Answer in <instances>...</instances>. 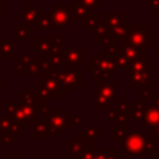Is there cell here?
Wrapping results in <instances>:
<instances>
[{
    "mask_svg": "<svg viewBox=\"0 0 159 159\" xmlns=\"http://www.w3.org/2000/svg\"><path fill=\"white\" fill-rule=\"evenodd\" d=\"M88 63V72L91 76H94L96 83L111 81L113 76H117L119 68L116 62V57L107 52H97Z\"/></svg>",
    "mask_w": 159,
    "mask_h": 159,
    "instance_id": "obj_1",
    "label": "cell"
},
{
    "mask_svg": "<svg viewBox=\"0 0 159 159\" xmlns=\"http://www.w3.org/2000/svg\"><path fill=\"white\" fill-rule=\"evenodd\" d=\"M125 155H152L157 150V143L144 132H129L122 143Z\"/></svg>",
    "mask_w": 159,
    "mask_h": 159,
    "instance_id": "obj_2",
    "label": "cell"
},
{
    "mask_svg": "<svg viewBox=\"0 0 159 159\" xmlns=\"http://www.w3.org/2000/svg\"><path fill=\"white\" fill-rule=\"evenodd\" d=\"M120 46H143L149 48L152 46V31L144 24H130Z\"/></svg>",
    "mask_w": 159,
    "mask_h": 159,
    "instance_id": "obj_3",
    "label": "cell"
},
{
    "mask_svg": "<svg viewBox=\"0 0 159 159\" xmlns=\"http://www.w3.org/2000/svg\"><path fill=\"white\" fill-rule=\"evenodd\" d=\"M117 81H108L94 84V108L97 111H107L114 98H117Z\"/></svg>",
    "mask_w": 159,
    "mask_h": 159,
    "instance_id": "obj_4",
    "label": "cell"
},
{
    "mask_svg": "<svg viewBox=\"0 0 159 159\" xmlns=\"http://www.w3.org/2000/svg\"><path fill=\"white\" fill-rule=\"evenodd\" d=\"M62 93H71L75 87H83V71L77 68H65L53 71Z\"/></svg>",
    "mask_w": 159,
    "mask_h": 159,
    "instance_id": "obj_5",
    "label": "cell"
},
{
    "mask_svg": "<svg viewBox=\"0 0 159 159\" xmlns=\"http://www.w3.org/2000/svg\"><path fill=\"white\" fill-rule=\"evenodd\" d=\"M20 107L24 114V125L31 127L32 123L39 119V109H37V102L35 98V92L31 86L26 88L25 92L21 93L20 97Z\"/></svg>",
    "mask_w": 159,
    "mask_h": 159,
    "instance_id": "obj_6",
    "label": "cell"
},
{
    "mask_svg": "<svg viewBox=\"0 0 159 159\" xmlns=\"http://www.w3.org/2000/svg\"><path fill=\"white\" fill-rule=\"evenodd\" d=\"M147 48L143 46H119L118 53L116 55V62L119 68L129 71L133 61L147 57Z\"/></svg>",
    "mask_w": 159,
    "mask_h": 159,
    "instance_id": "obj_7",
    "label": "cell"
},
{
    "mask_svg": "<svg viewBox=\"0 0 159 159\" xmlns=\"http://www.w3.org/2000/svg\"><path fill=\"white\" fill-rule=\"evenodd\" d=\"M51 31L66 29L72 20L71 10L65 1H56L51 7Z\"/></svg>",
    "mask_w": 159,
    "mask_h": 159,
    "instance_id": "obj_8",
    "label": "cell"
},
{
    "mask_svg": "<svg viewBox=\"0 0 159 159\" xmlns=\"http://www.w3.org/2000/svg\"><path fill=\"white\" fill-rule=\"evenodd\" d=\"M129 99L128 98H114L106 111L107 122H129Z\"/></svg>",
    "mask_w": 159,
    "mask_h": 159,
    "instance_id": "obj_9",
    "label": "cell"
},
{
    "mask_svg": "<svg viewBox=\"0 0 159 159\" xmlns=\"http://www.w3.org/2000/svg\"><path fill=\"white\" fill-rule=\"evenodd\" d=\"M89 145H96V140L80 135L66 138V159H77L82 150Z\"/></svg>",
    "mask_w": 159,
    "mask_h": 159,
    "instance_id": "obj_10",
    "label": "cell"
},
{
    "mask_svg": "<svg viewBox=\"0 0 159 159\" xmlns=\"http://www.w3.org/2000/svg\"><path fill=\"white\" fill-rule=\"evenodd\" d=\"M67 112L66 109H50L48 114L43 117L50 129L56 133H65L67 129Z\"/></svg>",
    "mask_w": 159,
    "mask_h": 159,
    "instance_id": "obj_11",
    "label": "cell"
},
{
    "mask_svg": "<svg viewBox=\"0 0 159 159\" xmlns=\"http://www.w3.org/2000/svg\"><path fill=\"white\" fill-rule=\"evenodd\" d=\"M66 36H48V43H50V52L48 58L52 60L57 66L63 65V55L66 50Z\"/></svg>",
    "mask_w": 159,
    "mask_h": 159,
    "instance_id": "obj_12",
    "label": "cell"
},
{
    "mask_svg": "<svg viewBox=\"0 0 159 159\" xmlns=\"http://www.w3.org/2000/svg\"><path fill=\"white\" fill-rule=\"evenodd\" d=\"M39 81H37V84L39 87H43L48 93H50V97L51 98H61V94H62V91L60 88V84H58V81L53 73V71H50V72H42L40 73L39 76Z\"/></svg>",
    "mask_w": 159,
    "mask_h": 159,
    "instance_id": "obj_13",
    "label": "cell"
},
{
    "mask_svg": "<svg viewBox=\"0 0 159 159\" xmlns=\"http://www.w3.org/2000/svg\"><path fill=\"white\" fill-rule=\"evenodd\" d=\"M84 48L80 46H71L66 47L65 55H63V65L66 68H77L80 65L83 63Z\"/></svg>",
    "mask_w": 159,
    "mask_h": 159,
    "instance_id": "obj_14",
    "label": "cell"
},
{
    "mask_svg": "<svg viewBox=\"0 0 159 159\" xmlns=\"http://www.w3.org/2000/svg\"><path fill=\"white\" fill-rule=\"evenodd\" d=\"M20 12H21V24L27 26H34L36 25L41 14L45 12V10L43 7H35L32 1H29L24 7H21Z\"/></svg>",
    "mask_w": 159,
    "mask_h": 159,
    "instance_id": "obj_15",
    "label": "cell"
},
{
    "mask_svg": "<svg viewBox=\"0 0 159 159\" xmlns=\"http://www.w3.org/2000/svg\"><path fill=\"white\" fill-rule=\"evenodd\" d=\"M4 111H5V114L10 119L20 123L24 127V114H22V111H21L20 104L16 103V99L15 98H10L7 101V103L4 107Z\"/></svg>",
    "mask_w": 159,
    "mask_h": 159,
    "instance_id": "obj_16",
    "label": "cell"
},
{
    "mask_svg": "<svg viewBox=\"0 0 159 159\" xmlns=\"http://www.w3.org/2000/svg\"><path fill=\"white\" fill-rule=\"evenodd\" d=\"M32 137L34 138H55V133L50 129L47 122L45 119H36L32 123Z\"/></svg>",
    "mask_w": 159,
    "mask_h": 159,
    "instance_id": "obj_17",
    "label": "cell"
},
{
    "mask_svg": "<svg viewBox=\"0 0 159 159\" xmlns=\"http://www.w3.org/2000/svg\"><path fill=\"white\" fill-rule=\"evenodd\" d=\"M140 127H147V125H154L159 123V108H155L150 104H147L144 113L138 122Z\"/></svg>",
    "mask_w": 159,
    "mask_h": 159,
    "instance_id": "obj_18",
    "label": "cell"
},
{
    "mask_svg": "<svg viewBox=\"0 0 159 159\" xmlns=\"http://www.w3.org/2000/svg\"><path fill=\"white\" fill-rule=\"evenodd\" d=\"M150 72L152 70H145V71H138V72H129V81H128V87H140L143 84H147L150 82Z\"/></svg>",
    "mask_w": 159,
    "mask_h": 159,
    "instance_id": "obj_19",
    "label": "cell"
},
{
    "mask_svg": "<svg viewBox=\"0 0 159 159\" xmlns=\"http://www.w3.org/2000/svg\"><path fill=\"white\" fill-rule=\"evenodd\" d=\"M15 47H16V41H11L10 36H5L2 41H0V60L2 58H16L15 55Z\"/></svg>",
    "mask_w": 159,
    "mask_h": 159,
    "instance_id": "obj_20",
    "label": "cell"
},
{
    "mask_svg": "<svg viewBox=\"0 0 159 159\" xmlns=\"http://www.w3.org/2000/svg\"><path fill=\"white\" fill-rule=\"evenodd\" d=\"M129 133V122H117V124H114L111 128V135L112 138H114L119 144L123 143V140L125 139V137Z\"/></svg>",
    "mask_w": 159,
    "mask_h": 159,
    "instance_id": "obj_21",
    "label": "cell"
},
{
    "mask_svg": "<svg viewBox=\"0 0 159 159\" xmlns=\"http://www.w3.org/2000/svg\"><path fill=\"white\" fill-rule=\"evenodd\" d=\"M70 10H71L72 19H76V20H84V17L88 14H91L92 11H94V10H91L89 7H87L81 1H73L70 5Z\"/></svg>",
    "mask_w": 159,
    "mask_h": 159,
    "instance_id": "obj_22",
    "label": "cell"
},
{
    "mask_svg": "<svg viewBox=\"0 0 159 159\" xmlns=\"http://www.w3.org/2000/svg\"><path fill=\"white\" fill-rule=\"evenodd\" d=\"M77 135L83 137V138H88V139H98L101 138V127L96 124L94 120H89L88 124L86 125L84 130H81L77 133Z\"/></svg>",
    "mask_w": 159,
    "mask_h": 159,
    "instance_id": "obj_23",
    "label": "cell"
},
{
    "mask_svg": "<svg viewBox=\"0 0 159 159\" xmlns=\"http://www.w3.org/2000/svg\"><path fill=\"white\" fill-rule=\"evenodd\" d=\"M145 107H147L145 98L134 99V108L129 112V122H139L143 113H144Z\"/></svg>",
    "mask_w": 159,
    "mask_h": 159,
    "instance_id": "obj_24",
    "label": "cell"
},
{
    "mask_svg": "<svg viewBox=\"0 0 159 159\" xmlns=\"http://www.w3.org/2000/svg\"><path fill=\"white\" fill-rule=\"evenodd\" d=\"M20 58L24 61L26 72H27L30 76H39V75H40V68H39V66H37V63H36V60H35L30 53L22 52V53H20Z\"/></svg>",
    "mask_w": 159,
    "mask_h": 159,
    "instance_id": "obj_25",
    "label": "cell"
},
{
    "mask_svg": "<svg viewBox=\"0 0 159 159\" xmlns=\"http://www.w3.org/2000/svg\"><path fill=\"white\" fill-rule=\"evenodd\" d=\"M34 30L32 26H27L24 24H19L15 26V41L16 42H26L30 36H32Z\"/></svg>",
    "mask_w": 159,
    "mask_h": 159,
    "instance_id": "obj_26",
    "label": "cell"
},
{
    "mask_svg": "<svg viewBox=\"0 0 159 159\" xmlns=\"http://www.w3.org/2000/svg\"><path fill=\"white\" fill-rule=\"evenodd\" d=\"M102 20H103V19L101 17L99 14L92 11V12L88 14V15L84 17V20H83V30H86V31H94V30L98 27V25L101 24Z\"/></svg>",
    "mask_w": 159,
    "mask_h": 159,
    "instance_id": "obj_27",
    "label": "cell"
},
{
    "mask_svg": "<svg viewBox=\"0 0 159 159\" xmlns=\"http://www.w3.org/2000/svg\"><path fill=\"white\" fill-rule=\"evenodd\" d=\"M124 20H125V17L120 12H107L106 16H104V21H106V25H107L108 31L112 30V29H114L116 26L120 25Z\"/></svg>",
    "mask_w": 159,
    "mask_h": 159,
    "instance_id": "obj_28",
    "label": "cell"
},
{
    "mask_svg": "<svg viewBox=\"0 0 159 159\" xmlns=\"http://www.w3.org/2000/svg\"><path fill=\"white\" fill-rule=\"evenodd\" d=\"M129 25H130L129 20H128V19H125L120 25H118V26H116L114 29L109 30V31H108V34H109L111 36H113L118 42H120V41H122V39L124 37V35H125V32H127V30H128Z\"/></svg>",
    "mask_w": 159,
    "mask_h": 159,
    "instance_id": "obj_29",
    "label": "cell"
},
{
    "mask_svg": "<svg viewBox=\"0 0 159 159\" xmlns=\"http://www.w3.org/2000/svg\"><path fill=\"white\" fill-rule=\"evenodd\" d=\"M145 70H152V60L147 57L133 61L130 65L129 72H138V71H145Z\"/></svg>",
    "mask_w": 159,
    "mask_h": 159,
    "instance_id": "obj_30",
    "label": "cell"
},
{
    "mask_svg": "<svg viewBox=\"0 0 159 159\" xmlns=\"http://www.w3.org/2000/svg\"><path fill=\"white\" fill-rule=\"evenodd\" d=\"M37 30L39 31H47L51 29V14H46L42 12L41 16L39 17L37 22H36Z\"/></svg>",
    "mask_w": 159,
    "mask_h": 159,
    "instance_id": "obj_31",
    "label": "cell"
},
{
    "mask_svg": "<svg viewBox=\"0 0 159 159\" xmlns=\"http://www.w3.org/2000/svg\"><path fill=\"white\" fill-rule=\"evenodd\" d=\"M35 98H36L37 104H48L51 99L50 93L43 87H39V89L35 92Z\"/></svg>",
    "mask_w": 159,
    "mask_h": 159,
    "instance_id": "obj_32",
    "label": "cell"
},
{
    "mask_svg": "<svg viewBox=\"0 0 159 159\" xmlns=\"http://www.w3.org/2000/svg\"><path fill=\"white\" fill-rule=\"evenodd\" d=\"M107 34H108V29H107V25H106L104 19H103L101 21V24L98 25V27L94 30V41L99 43V41L102 40V37H104Z\"/></svg>",
    "mask_w": 159,
    "mask_h": 159,
    "instance_id": "obj_33",
    "label": "cell"
},
{
    "mask_svg": "<svg viewBox=\"0 0 159 159\" xmlns=\"http://www.w3.org/2000/svg\"><path fill=\"white\" fill-rule=\"evenodd\" d=\"M16 140H17V137H15L11 133H5V134L0 135V144H2L5 149H10L11 144L16 143Z\"/></svg>",
    "mask_w": 159,
    "mask_h": 159,
    "instance_id": "obj_34",
    "label": "cell"
},
{
    "mask_svg": "<svg viewBox=\"0 0 159 159\" xmlns=\"http://www.w3.org/2000/svg\"><path fill=\"white\" fill-rule=\"evenodd\" d=\"M83 124V116L70 114L67 116V127H81Z\"/></svg>",
    "mask_w": 159,
    "mask_h": 159,
    "instance_id": "obj_35",
    "label": "cell"
},
{
    "mask_svg": "<svg viewBox=\"0 0 159 159\" xmlns=\"http://www.w3.org/2000/svg\"><path fill=\"white\" fill-rule=\"evenodd\" d=\"M10 123H11V119L6 114L5 116L0 114V135L5 133H10Z\"/></svg>",
    "mask_w": 159,
    "mask_h": 159,
    "instance_id": "obj_36",
    "label": "cell"
},
{
    "mask_svg": "<svg viewBox=\"0 0 159 159\" xmlns=\"http://www.w3.org/2000/svg\"><path fill=\"white\" fill-rule=\"evenodd\" d=\"M96 145H89V147H86L82 153L78 155L77 159H92L93 155H94V152H96Z\"/></svg>",
    "mask_w": 159,
    "mask_h": 159,
    "instance_id": "obj_37",
    "label": "cell"
},
{
    "mask_svg": "<svg viewBox=\"0 0 159 159\" xmlns=\"http://www.w3.org/2000/svg\"><path fill=\"white\" fill-rule=\"evenodd\" d=\"M145 7L152 14H159V0H145Z\"/></svg>",
    "mask_w": 159,
    "mask_h": 159,
    "instance_id": "obj_38",
    "label": "cell"
},
{
    "mask_svg": "<svg viewBox=\"0 0 159 159\" xmlns=\"http://www.w3.org/2000/svg\"><path fill=\"white\" fill-rule=\"evenodd\" d=\"M152 93L153 92H152V84H150V82L139 87V94L142 96V98H149Z\"/></svg>",
    "mask_w": 159,
    "mask_h": 159,
    "instance_id": "obj_39",
    "label": "cell"
},
{
    "mask_svg": "<svg viewBox=\"0 0 159 159\" xmlns=\"http://www.w3.org/2000/svg\"><path fill=\"white\" fill-rule=\"evenodd\" d=\"M24 71H26L24 61L20 57H16L15 58V73H16V76H21V73Z\"/></svg>",
    "mask_w": 159,
    "mask_h": 159,
    "instance_id": "obj_40",
    "label": "cell"
},
{
    "mask_svg": "<svg viewBox=\"0 0 159 159\" xmlns=\"http://www.w3.org/2000/svg\"><path fill=\"white\" fill-rule=\"evenodd\" d=\"M80 1L84 4L87 7H89L91 10H96L101 7V0H80Z\"/></svg>",
    "mask_w": 159,
    "mask_h": 159,
    "instance_id": "obj_41",
    "label": "cell"
},
{
    "mask_svg": "<svg viewBox=\"0 0 159 159\" xmlns=\"http://www.w3.org/2000/svg\"><path fill=\"white\" fill-rule=\"evenodd\" d=\"M149 101H150V106H153L155 108H159V92L152 93L150 97H149Z\"/></svg>",
    "mask_w": 159,
    "mask_h": 159,
    "instance_id": "obj_42",
    "label": "cell"
},
{
    "mask_svg": "<svg viewBox=\"0 0 159 159\" xmlns=\"http://www.w3.org/2000/svg\"><path fill=\"white\" fill-rule=\"evenodd\" d=\"M150 137L154 140H159V123L152 125V128H150Z\"/></svg>",
    "mask_w": 159,
    "mask_h": 159,
    "instance_id": "obj_43",
    "label": "cell"
},
{
    "mask_svg": "<svg viewBox=\"0 0 159 159\" xmlns=\"http://www.w3.org/2000/svg\"><path fill=\"white\" fill-rule=\"evenodd\" d=\"M37 109H39V114H41L42 117H46L50 112L48 104H37Z\"/></svg>",
    "mask_w": 159,
    "mask_h": 159,
    "instance_id": "obj_44",
    "label": "cell"
},
{
    "mask_svg": "<svg viewBox=\"0 0 159 159\" xmlns=\"http://www.w3.org/2000/svg\"><path fill=\"white\" fill-rule=\"evenodd\" d=\"M106 159H123V157L120 154H118L117 149H109L108 155H107Z\"/></svg>",
    "mask_w": 159,
    "mask_h": 159,
    "instance_id": "obj_45",
    "label": "cell"
},
{
    "mask_svg": "<svg viewBox=\"0 0 159 159\" xmlns=\"http://www.w3.org/2000/svg\"><path fill=\"white\" fill-rule=\"evenodd\" d=\"M9 159H22V157L20 154H11Z\"/></svg>",
    "mask_w": 159,
    "mask_h": 159,
    "instance_id": "obj_46",
    "label": "cell"
},
{
    "mask_svg": "<svg viewBox=\"0 0 159 159\" xmlns=\"http://www.w3.org/2000/svg\"><path fill=\"white\" fill-rule=\"evenodd\" d=\"M4 10H5V9H4V2H2V1H0V14H2V12H4Z\"/></svg>",
    "mask_w": 159,
    "mask_h": 159,
    "instance_id": "obj_47",
    "label": "cell"
},
{
    "mask_svg": "<svg viewBox=\"0 0 159 159\" xmlns=\"http://www.w3.org/2000/svg\"><path fill=\"white\" fill-rule=\"evenodd\" d=\"M4 84H5V83H4V78H2V76L0 75V88L4 87Z\"/></svg>",
    "mask_w": 159,
    "mask_h": 159,
    "instance_id": "obj_48",
    "label": "cell"
},
{
    "mask_svg": "<svg viewBox=\"0 0 159 159\" xmlns=\"http://www.w3.org/2000/svg\"><path fill=\"white\" fill-rule=\"evenodd\" d=\"M71 46H78V42H77V41H73V42L71 43Z\"/></svg>",
    "mask_w": 159,
    "mask_h": 159,
    "instance_id": "obj_49",
    "label": "cell"
},
{
    "mask_svg": "<svg viewBox=\"0 0 159 159\" xmlns=\"http://www.w3.org/2000/svg\"><path fill=\"white\" fill-rule=\"evenodd\" d=\"M157 53H159V41L157 42Z\"/></svg>",
    "mask_w": 159,
    "mask_h": 159,
    "instance_id": "obj_50",
    "label": "cell"
},
{
    "mask_svg": "<svg viewBox=\"0 0 159 159\" xmlns=\"http://www.w3.org/2000/svg\"><path fill=\"white\" fill-rule=\"evenodd\" d=\"M157 62H158V65H159V53H158V57H157Z\"/></svg>",
    "mask_w": 159,
    "mask_h": 159,
    "instance_id": "obj_51",
    "label": "cell"
}]
</instances>
